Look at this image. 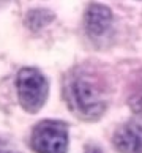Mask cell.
Returning <instances> with one entry per match:
<instances>
[{
	"instance_id": "cell-1",
	"label": "cell",
	"mask_w": 142,
	"mask_h": 153,
	"mask_svg": "<svg viewBox=\"0 0 142 153\" xmlns=\"http://www.w3.org/2000/svg\"><path fill=\"white\" fill-rule=\"evenodd\" d=\"M19 103L24 111L35 114L44 106L49 93V85L46 77L36 68H24L19 71L16 79Z\"/></svg>"
},
{
	"instance_id": "cell-2",
	"label": "cell",
	"mask_w": 142,
	"mask_h": 153,
	"mask_svg": "<svg viewBox=\"0 0 142 153\" xmlns=\"http://www.w3.org/2000/svg\"><path fill=\"white\" fill-rule=\"evenodd\" d=\"M71 103L79 115L85 120H96L103 115L106 109V101L101 90L93 81L85 77H76L70 87Z\"/></svg>"
},
{
	"instance_id": "cell-3",
	"label": "cell",
	"mask_w": 142,
	"mask_h": 153,
	"mask_svg": "<svg viewBox=\"0 0 142 153\" xmlns=\"http://www.w3.org/2000/svg\"><path fill=\"white\" fill-rule=\"evenodd\" d=\"M32 149L36 153H66L68 128L59 120L39 122L32 133Z\"/></svg>"
},
{
	"instance_id": "cell-4",
	"label": "cell",
	"mask_w": 142,
	"mask_h": 153,
	"mask_svg": "<svg viewBox=\"0 0 142 153\" xmlns=\"http://www.w3.org/2000/svg\"><path fill=\"white\" fill-rule=\"evenodd\" d=\"M112 140L120 153H142V126L134 122L125 123L115 131Z\"/></svg>"
},
{
	"instance_id": "cell-5",
	"label": "cell",
	"mask_w": 142,
	"mask_h": 153,
	"mask_svg": "<svg viewBox=\"0 0 142 153\" xmlns=\"http://www.w3.org/2000/svg\"><path fill=\"white\" fill-rule=\"evenodd\" d=\"M112 13L104 5H90L85 13V29L92 38H100L111 29Z\"/></svg>"
},
{
	"instance_id": "cell-6",
	"label": "cell",
	"mask_w": 142,
	"mask_h": 153,
	"mask_svg": "<svg viewBox=\"0 0 142 153\" xmlns=\"http://www.w3.org/2000/svg\"><path fill=\"white\" fill-rule=\"evenodd\" d=\"M51 19H52L51 11H48V10H33L27 16V24H28L30 29L35 30V29L44 27L48 22H51Z\"/></svg>"
},
{
	"instance_id": "cell-7",
	"label": "cell",
	"mask_w": 142,
	"mask_h": 153,
	"mask_svg": "<svg viewBox=\"0 0 142 153\" xmlns=\"http://www.w3.org/2000/svg\"><path fill=\"white\" fill-rule=\"evenodd\" d=\"M129 107H131V111L134 112L136 115H141L142 117V92L134 95L131 100H129Z\"/></svg>"
},
{
	"instance_id": "cell-8",
	"label": "cell",
	"mask_w": 142,
	"mask_h": 153,
	"mask_svg": "<svg viewBox=\"0 0 142 153\" xmlns=\"http://www.w3.org/2000/svg\"><path fill=\"white\" fill-rule=\"evenodd\" d=\"M85 153H103V152H101V149H98V147H88Z\"/></svg>"
},
{
	"instance_id": "cell-9",
	"label": "cell",
	"mask_w": 142,
	"mask_h": 153,
	"mask_svg": "<svg viewBox=\"0 0 142 153\" xmlns=\"http://www.w3.org/2000/svg\"><path fill=\"white\" fill-rule=\"evenodd\" d=\"M0 153H13V152H10V150H0Z\"/></svg>"
}]
</instances>
